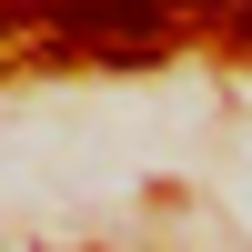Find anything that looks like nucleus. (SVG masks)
Here are the masks:
<instances>
[{
    "label": "nucleus",
    "mask_w": 252,
    "mask_h": 252,
    "mask_svg": "<svg viewBox=\"0 0 252 252\" xmlns=\"http://www.w3.org/2000/svg\"><path fill=\"white\" fill-rule=\"evenodd\" d=\"M161 10H222V0H161Z\"/></svg>",
    "instance_id": "nucleus-3"
},
{
    "label": "nucleus",
    "mask_w": 252,
    "mask_h": 252,
    "mask_svg": "<svg viewBox=\"0 0 252 252\" xmlns=\"http://www.w3.org/2000/svg\"><path fill=\"white\" fill-rule=\"evenodd\" d=\"M40 31H51V61L91 51L101 71H152L172 51V10L161 0H40Z\"/></svg>",
    "instance_id": "nucleus-1"
},
{
    "label": "nucleus",
    "mask_w": 252,
    "mask_h": 252,
    "mask_svg": "<svg viewBox=\"0 0 252 252\" xmlns=\"http://www.w3.org/2000/svg\"><path fill=\"white\" fill-rule=\"evenodd\" d=\"M0 31H40V0H0Z\"/></svg>",
    "instance_id": "nucleus-2"
}]
</instances>
